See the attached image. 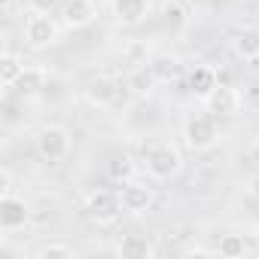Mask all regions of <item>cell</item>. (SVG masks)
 I'll list each match as a JSON object with an SVG mask.
<instances>
[{"mask_svg":"<svg viewBox=\"0 0 259 259\" xmlns=\"http://www.w3.org/2000/svg\"><path fill=\"white\" fill-rule=\"evenodd\" d=\"M183 141H186V147L195 150V153L213 150V147L220 144V125H217V116H213V113L189 116L186 125H183Z\"/></svg>","mask_w":259,"mask_h":259,"instance_id":"1","label":"cell"},{"mask_svg":"<svg viewBox=\"0 0 259 259\" xmlns=\"http://www.w3.org/2000/svg\"><path fill=\"white\" fill-rule=\"evenodd\" d=\"M147 174L153 177V180H171V177H177L180 174V168H183V156H180V150L177 147H171V144H153L150 150H147Z\"/></svg>","mask_w":259,"mask_h":259,"instance_id":"2","label":"cell"},{"mask_svg":"<svg viewBox=\"0 0 259 259\" xmlns=\"http://www.w3.org/2000/svg\"><path fill=\"white\" fill-rule=\"evenodd\" d=\"M25 40H28L31 49H49V46H55L61 40V28H58V22L49 13L34 10L25 19Z\"/></svg>","mask_w":259,"mask_h":259,"instance_id":"3","label":"cell"},{"mask_svg":"<svg viewBox=\"0 0 259 259\" xmlns=\"http://www.w3.org/2000/svg\"><path fill=\"white\" fill-rule=\"evenodd\" d=\"M82 210H85V217H89L92 223H98V226H110V223H116L119 213H122V198H119V192L95 189V192L85 195Z\"/></svg>","mask_w":259,"mask_h":259,"instance_id":"4","label":"cell"},{"mask_svg":"<svg viewBox=\"0 0 259 259\" xmlns=\"http://www.w3.org/2000/svg\"><path fill=\"white\" fill-rule=\"evenodd\" d=\"M37 153L49 165L64 162L67 153H70V132H67L64 125H46V128H40V135H37Z\"/></svg>","mask_w":259,"mask_h":259,"instance_id":"5","label":"cell"},{"mask_svg":"<svg viewBox=\"0 0 259 259\" xmlns=\"http://www.w3.org/2000/svg\"><path fill=\"white\" fill-rule=\"evenodd\" d=\"M31 220V210L25 204V198L7 192V195H0V229H4V235H13L19 229H25Z\"/></svg>","mask_w":259,"mask_h":259,"instance_id":"6","label":"cell"},{"mask_svg":"<svg viewBox=\"0 0 259 259\" xmlns=\"http://www.w3.org/2000/svg\"><path fill=\"white\" fill-rule=\"evenodd\" d=\"M241 104H244L241 101V92L232 89V85H226V82H217L210 89V95L204 98V107L213 116H238L241 113Z\"/></svg>","mask_w":259,"mask_h":259,"instance_id":"7","label":"cell"},{"mask_svg":"<svg viewBox=\"0 0 259 259\" xmlns=\"http://www.w3.org/2000/svg\"><path fill=\"white\" fill-rule=\"evenodd\" d=\"M119 198H122V210L132 213V217H141L153 207V189L141 180H125Z\"/></svg>","mask_w":259,"mask_h":259,"instance_id":"8","label":"cell"},{"mask_svg":"<svg viewBox=\"0 0 259 259\" xmlns=\"http://www.w3.org/2000/svg\"><path fill=\"white\" fill-rule=\"evenodd\" d=\"M61 19H64L67 28L79 31V28H89L98 19V7H95V0H64L61 4Z\"/></svg>","mask_w":259,"mask_h":259,"instance_id":"9","label":"cell"},{"mask_svg":"<svg viewBox=\"0 0 259 259\" xmlns=\"http://www.w3.org/2000/svg\"><path fill=\"white\" fill-rule=\"evenodd\" d=\"M150 10H153V0H113V16L125 28H135V25L147 22Z\"/></svg>","mask_w":259,"mask_h":259,"instance_id":"10","label":"cell"},{"mask_svg":"<svg viewBox=\"0 0 259 259\" xmlns=\"http://www.w3.org/2000/svg\"><path fill=\"white\" fill-rule=\"evenodd\" d=\"M232 49L238 58L256 61L259 58V28H238L232 37Z\"/></svg>","mask_w":259,"mask_h":259,"instance_id":"11","label":"cell"},{"mask_svg":"<svg viewBox=\"0 0 259 259\" xmlns=\"http://www.w3.org/2000/svg\"><path fill=\"white\" fill-rule=\"evenodd\" d=\"M116 250H119V256H125V259H153V256H156L153 241H147L144 235H125Z\"/></svg>","mask_w":259,"mask_h":259,"instance_id":"12","label":"cell"},{"mask_svg":"<svg viewBox=\"0 0 259 259\" xmlns=\"http://www.w3.org/2000/svg\"><path fill=\"white\" fill-rule=\"evenodd\" d=\"M156 85H159V76H156V70H153L150 64L135 67L132 73H128V79H125V89L135 92V95H150Z\"/></svg>","mask_w":259,"mask_h":259,"instance_id":"13","label":"cell"},{"mask_svg":"<svg viewBox=\"0 0 259 259\" xmlns=\"http://www.w3.org/2000/svg\"><path fill=\"white\" fill-rule=\"evenodd\" d=\"M43 85H46V67H25V73L19 76V82L13 89L22 98H34V95L43 92Z\"/></svg>","mask_w":259,"mask_h":259,"instance_id":"14","label":"cell"},{"mask_svg":"<svg viewBox=\"0 0 259 259\" xmlns=\"http://www.w3.org/2000/svg\"><path fill=\"white\" fill-rule=\"evenodd\" d=\"M25 61L16 55V52H4L0 55V85L4 89H13L16 82H19V76L25 73Z\"/></svg>","mask_w":259,"mask_h":259,"instance_id":"15","label":"cell"},{"mask_svg":"<svg viewBox=\"0 0 259 259\" xmlns=\"http://www.w3.org/2000/svg\"><path fill=\"white\" fill-rule=\"evenodd\" d=\"M189 85H192V92H195V95L207 98V95H210V89L217 85V70H213V67H207V64H198V67L189 73Z\"/></svg>","mask_w":259,"mask_h":259,"instance_id":"16","label":"cell"},{"mask_svg":"<svg viewBox=\"0 0 259 259\" xmlns=\"http://www.w3.org/2000/svg\"><path fill=\"white\" fill-rule=\"evenodd\" d=\"M150 67L156 70L159 82H171V79L180 76V58H177V55H156Z\"/></svg>","mask_w":259,"mask_h":259,"instance_id":"17","label":"cell"},{"mask_svg":"<svg viewBox=\"0 0 259 259\" xmlns=\"http://www.w3.org/2000/svg\"><path fill=\"white\" fill-rule=\"evenodd\" d=\"M116 92H119V89H116L110 79H95V82L89 85V101L98 104V107H110L113 98H116Z\"/></svg>","mask_w":259,"mask_h":259,"instance_id":"18","label":"cell"},{"mask_svg":"<svg viewBox=\"0 0 259 259\" xmlns=\"http://www.w3.org/2000/svg\"><path fill=\"white\" fill-rule=\"evenodd\" d=\"M244 253H247L244 235H223V238H220V256H226V259H241Z\"/></svg>","mask_w":259,"mask_h":259,"instance_id":"19","label":"cell"},{"mask_svg":"<svg viewBox=\"0 0 259 259\" xmlns=\"http://www.w3.org/2000/svg\"><path fill=\"white\" fill-rule=\"evenodd\" d=\"M34 256H37V259H70V256H73V247H70V244H61V241H49V244H43Z\"/></svg>","mask_w":259,"mask_h":259,"instance_id":"20","label":"cell"},{"mask_svg":"<svg viewBox=\"0 0 259 259\" xmlns=\"http://www.w3.org/2000/svg\"><path fill=\"white\" fill-rule=\"evenodd\" d=\"M132 171H135V165H132V159H116L113 165H110V174L116 177V180H132Z\"/></svg>","mask_w":259,"mask_h":259,"instance_id":"21","label":"cell"},{"mask_svg":"<svg viewBox=\"0 0 259 259\" xmlns=\"http://www.w3.org/2000/svg\"><path fill=\"white\" fill-rule=\"evenodd\" d=\"M0 192H4V195H7V192H13V174H10L7 168L0 171Z\"/></svg>","mask_w":259,"mask_h":259,"instance_id":"22","label":"cell"},{"mask_svg":"<svg viewBox=\"0 0 259 259\" xmlns=\"http://www.w3.org/2000/svg\"><path fill=\"white\" fill-rule=\"evenodd\" d=\"M247 159H250V165H253V168L259 171V138H256V141L250 144V150H247Z\"/></svg>","mask_w":259,"mask_h":259,"instance_id":"23","label":"cell"},{"mask_svg":"<svg viewBox=\"0 0 259 259\" xmlns=\"http://www.w3.org/2000/svg\"><path fill=\"white\" fill-rule=\"evenodd\" d=\"M34 4V10H43V13H49V7L55 4V0H31Z\"/></svg>","mask_w":259,"mask_h":259,"instance_id":"24","label":"cell"}]
</instances>
